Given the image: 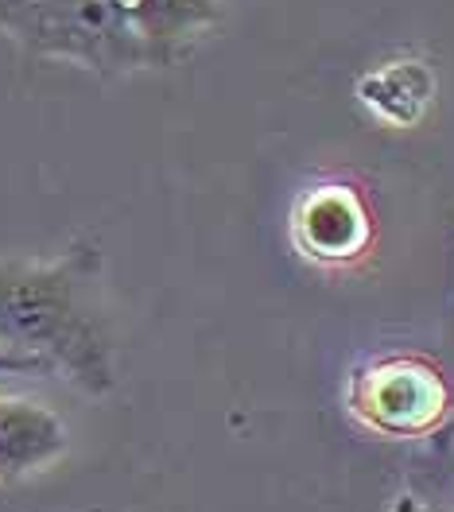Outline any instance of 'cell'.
<instances>
[{"label": "cell", "instance_id": "cell-1", "mask_svg": "<svg viewBox=\"0 0 454 512\" xmlns=\"http://www.w3.org/2000/svg\"><path fill=\"white\" fill-rule=\"evenodd\" d=\"M222 24V0H0V35L94 78L179 66Z\"/></svg>", "mask_w": 454, "mask_h": 512}, {"label": "cell", "instance_id": "cell-2", "mask_svg": "<svg viewBox=\"0 0 454 512\" xmlns=\"http://www.w3.org/2000/svg\"><path fill=\"white\" fill-rule=\"evenodd\" d=\"M0 350L35 357L86 396L117 384L105 256L78 237L59 256H0Z\"/></svg>", "mask_w": 454, "mask_h": 512}, {"label": "cell", "instance_id": "cell-3", "mask_svg": "<svg viewBox=\"0 0 454 512\" xmlns=\"http://www.w3.org/2000/svg\"><path fill=\"white\" fill-rule=\"evenodd\" d=\"M346 408L381 439H427L451 412V384L423 353H381L350 373Z\"/></svg>", "mask_w": 454, "mask_h": 512}, {"label": "cell", "instance_id": "cell-4", "mask_svg": "<svg viewBox=\"0 0 454 512\" xmlns=\"http://www.w3.org/2000/svg\"><path fill=\"white\" fill-rule=\"evenodd\" d=\"M373 218L365 198L346 183L311 187L292 210V241L307 260L350 264L369 249Z\"/></svg>", "mask_w": 454, "mask_h": 512}, {"label": "cell", "instance_id": "cell-5", "mask_svg": "<svg viewBox=\"0 0 454 512\" xmlns=\"http://www.w3.org/2000/svg\"><path fill=\"white\" fill-rule=\"evenodd\" d=\"M66 447V423L51 408L20 396H0V485H16L47 470L63 458Z\"/></svg>", "mask_w": 454, "mask_h": 512}, {"label": "cell", "instance_id": "cell-6", "mask_svg": "<svg viewBox=\"0 0 454 512\" xmlns=\"http://www.w3.org/2000/svg\"><path fill=\"white\" fill-rule=\"evenodd\" d=\"M357 97L381 125L416 128L435 101V74L423 59H389L357 82Z\"/></svg>", "mask_w": 454, "mask_h": 512}, {"label": "cell", "instance_id": "cell-7", "mask_svg": "<svg viewBox=\"0 0 454 512\" xmlns=\"http://www.w3.org/2000/svg\"><path fill=\"white\" fill-rule=\"evenodd\" d=\"M0 373H12V377H51L35 357H24V353H8L0 350Z\"/></svg>", "mask_w": 454, "mask_h": 512}, {"label": "cell", "instance_id": "cell-8", "mask_svg": "<svg viewBox=\"0 0 454 512\" xmlns=\"http://www.w3.org/2000/svg\"><path fill=\"white\" fill-rule=\"evenodd\" d=\"M389 512H435V509H431L427 501H420L416 493H404V497H396V501H392Z\"/></svg>", "mask_w": 454, "mask_h": 512}]
</instances>
